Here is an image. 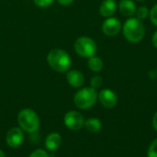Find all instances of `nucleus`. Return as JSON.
Wrapping results in <instances>:
<instances>
[{"label": "nucleus", "instance_id": "obj_1", "mask_svg": "<svg viewBox=\"0 0 157 157\" xmlns=\"http://www.w3.org/2000/svg\"><path fill=\"white\" fill-rule=\"evenodd\" d=\"M123 35L130 43L141 42L145 34L144 25L138 18H130L127 19L122 27Z\"/></svg>", "mask_w": 157, "mask_h": 157}, {"label": "nucleus", "instance_id": "obj_2", "mask_svg": "<svg viewBox=\"0 0 157 157\" xmlns=\"http://www.w3.org/2000/svg\"><path fill=\"white\" fill-rule=\"evenodd\" d=\"M47 61L49 66L57 72H66L69 70L72 65V60L70 56L62 49L52 50L47 56Z\"/></svg>", "mask_w": 157, "mask_h": 157}, {"label": "nucleus", "instance_id": "obj_3", "mask_svg": "<svg viewBox=\"0 0 157 157\" xmlns=\"http://www.w3.org/2000/svg\"><path fill=\"white\" fill-rule=\"evenodd\" d=\"M98 100V93L92 87H86L79 90L74 97L75 105L80 109H88L92 107Z\"/></svg>", "mask_w": 157, "mask_h": 157}, {"label": "nucleus", "instance_id": "obj_4", "mask_svg": "<svg viewBox=\"0 0 157 157\" xmlns=\"http://www.w3.org/2000/svg\"><path fill=\"white\" fill-rule=\"evenodd\" d=\"M17 121L20 128L27 132H35L40 126V120L38 115L31 109L26 108L19 112Z\"/></svg>", "mask_w": 157, "mask_h": 157}, {"label": "nucleus", "instance_id": "obj_5", "mask_svg": "<svg viewBox=\"0 0 157 157\" xmlns=\"http://www.w3.org/2000/svg\"><path fill=\"white\" fill-rule=\"evenodd\" d=\"M75 50L78 56L83 57H90L95 56L97 52V43L96 42L87 36H82L75 40Z\"/></svg>", "mask_w": 157, "mask_h": 157}, {"label": "nucleus", "instance_id": "obj_6", "mask_svg": "<svg viewBox=\"0 0 157 157\" xmlns=\"http://www.w3.org/2000/svg\"><path fill=\"white\" fill-rule=\"evenodd\" d=\"M85 120L83 116L76 111H69L64 116L65 126L72 130H78L84 126Z\"/></svg>", "mask_w": 157, "mask_h": 157}, {"label": "nucleus", "instance_id": "obj_7", "mask_svg": "<svg viewBox=\"0 0 157 157\" xmlns=\"http://www.w3.org/2000/svg\"><path fill=\"white\" fill-rule=\"evenodd\" d=\"M121 30V23L117 18H107L102 24V31L108 36H115Z\"/></svg>", "mask_w": 157, "mask_h": 157}, {"label": "nucleus", "instance_id": "obj_8", "mask_svg": "<svg viewBox=\"0 0 157 157\" xmlns=\"http://www.w3.org/2000/svg\"><path fill=\"white\" fill-rule=\"evenodd\" d=\"M99 101L101 105L107 108H112L116 106L118 103L117 94L110 89H104L99 93Z\"/></svg>", "mask_w": 157, "mask_h": 157}, {"label": "nucleus", "instance_id": "obj_9", "mask_svg": "<svg viewBox=\"0 0 157 157\" xmlns=\"http://www.w3.org/2000/svg\"><path fill=\"white\" fill-rule=\"evenodd\" d=\"M24 140V134L19 128H12L6 134V143L12 147H18Z\"/></svg>", "mask_w": 157, "mask_h": 157}, {"label": "nucleus", "instance_id": "obj_10", "mask_svg": "<svg viewBox=\"0 0 157 157\" xmlns=\"http://www.w3.org/2000/svg\"><path fill=\"white\" fill-rule=\"evenodd\" d=\"M66 80H67L68 83L75 88L81 87L85 82L84 75L80 71L75 70V69H72V70H69L67 72Z\"/></svg>", "mask_w": 157, "mask_h": 157}, {"label": "nucleus", "instance_id": "obj_11", "mask_svg": "<svg viewBox=\"0 0 157 157\" xmlns=\"http://www.w3.org/2000/svg\"><path fill=\"white\" fill-rule=\"evenodd\" d=\"M117 5L114 0H104L99 6V13L104 18H109L116 12Z\"/></svg>", "mask_w": 157, "mask_h": 157}, {"label": "nucleus", "instance_id": "obj_12", "mask_svg": "<svg viewBox=\"0 0 157 157\" xmlns=\"http://www.w3.org/2000/svg\"><path fill=\"white\" fill-rule=\"evenodd\" d=\"M119 9L126 17H132L136 13V6L132 0H121L119 4Z\"/></svg>", "mask_w": 157, "mask_h": 157}, {"label": "nucleus", "instance_id": "obj_13", "mask_svg": "<svg viewBox=\"0 0 157 157\" xmlns=\"http://www.w3.org/2000/svg\"><path fill=\"white\" fill-rule=\"evenodd\" d=\"M62 138L58 133H51L45 141V146L49 151H55L61 145Z\"/></svg>", "mask_w": 157, "mask_h": 157}, {"label": "nucleus", "instance_id": "obj_14", "mask_svg": "<svg viewBox=\"0 0 157 157\" xmlns=\"http://www.w3.org/2000/svg\"><path fill=\"white\" fill-rule=\"evenodd\" d=\"M87 66L90 70L94 72H99L103 68V61L99 56H92L89 57L87 61Z\"/></svg>", "mask_w": 157, "mask_h": 157}, {"label": "nucleus", "instance_id": "obj_15", "mask_svg": "<svg viewBox=\"0 0 157 157\" xmlns=\"http://www.w3.org/2000/svg\"><path fill=\"white\" fill-rule=\"evenodd\" d=\"M84 125H85L86 129L90 132H98L102 127L100 120L98 118H88L87 120H86Z\"/></svg>", "mask_w": 157, "mask_h": 157}, {"label": "nucleus", "instance_id": "obj_16", "mask_svg": "<svg viewBox=\"0 0 157 157\" xmlns=\"http://www.w3.org/2000/svg\"><path fill=\"white\" fill-rule=\"evenodd\" d=\"M136 15H137V18L139 19H144L147 18V16L149 15V9L147 6H140L137 10H136Z\"/></svg>", "mask_w": 157, "mask_h": 157}, {"label": "nucleus", "instance_id": "obj_17", "mask_svg": "<svg viewBox=\"0 0 157 157\" xmlns=\"http://www.w3.org/2000/svg\"><path fill=\"white\" fill-rule=\"evenodd\" d=\"M102 81H103L102 78L100 76H98V75H96V76H94V77L91 78V80H90V85H91L92 88L98 89V88H99L101 86Z\"/></svg>", "mask_w": 157, "mask_h": 157}, {"label": "nucleus", "instance_id": "obj_18", "mask_svg": "<svg viewBox=\"0 0 157 157\" xmlns=\"http://www.w3.org/2000/svg\"><path fill=\"white\" fill-rule=\"evenodd\" d=\"M148 157H157V139L155 140L149 146Z\"/></svg>", "mask_w": 157, "mask_h": 157}, {"label": "nucleus", "instance_id": "obj_19", "mask_svg": "<svg viewBox=\"0 0 157 157\" xmlns=\"http://www.w3.org/2000/svg\"><path fill=\"white\" fill-rule=\"evenodd\" d=\"M150 19L151 21L154 23V25H155L157 27V4L153 6V8L151 9L150 12Z\"/></svg>", "mask_w": 157, "mask_h": 157}, {"label": "nucleus", "instance_id": "obj_20", "mask_svg": "<svg viewBox=\"0 0 157 157\" xmlns=\"http://www.w3.org/2000/svg\"><path fill=\"white\" fill-rule=\"evenodd\" d=\"M35 5H37L40 7H47L50 5L52 4L53 0H33Z\"/></svg>", "mask_w": 157, "mask_h": 157}, {"label": "nucleus", "instance_id": "obj_21", "mask_svg": "<svg viewBox=\"0 0 157 157\" xmlns=\"http://www.w3.org/2000/svg\"><path fill=\"white\" fill-rule=\"evenodd\" d=\"M29 157H49V155H48V154L45 151H43L41 149H38V150L34 151L29 155Z\"/></svg>", "mask_w": 157, "mask_h": 157}, {"label": "nucleus", "instance_id": "obj_22", "mask_svg": "<svg viewBox=\"0 0 157 157\" xmlns=\"http://www.w3.org/2000/svg\"><path fill=\"white\" fill-rule=\"evenodd\" d=\"M59 4L63 5V6H68L70 4H72L74 2V0H57Z\"/></svg>", "mask_w": 157, "mask_h": 157}, {"label": "nucleus", "instance_id": "obj_23", "mask_svg": "<svg viewBox=\"0 0 157 157\" xmlns=\"http://www.w3.org/2000/svg\"><path fill=\"white\" fill-rule=\"evenodd\" d=\"M152 42H153V44H154V46L157 49V31L154 33V35H153V39H152Z\"/></svg>", "mask_w": 157, "mask_h": 157}, {"label": "nucleus", "instance_id": "obj_24", "mask_svg": "<svg viewBox=\"0 0 157 157\" xmlns=\"http://www.w3.org/2000/svg\"><path fill=\"white\" fill-rule=\"evenodd\" d=\"M153 125H154V128L155 130H157V112L155 114L154 116V119H153Z\"/></svg>", "mask_w": 157, "mask_h": 157}, {"label": "nucleus", "instance_id": "obj_25", "mask_svg": "<svg viewBox=\"0 0 157 157\" xmlns=\"http://www.w3.org/2000/svg\"><path fill=\"white\" fill-rule=\"evenodd\" d=\"M0 157H5V154L2 150H0Z\"/></svg>", "mask_w": 157, "mask_h": 157}, {"label": "nucleus", "instance_id": "obj_26", "mask_svg": "<svg viewBox=\"0 0 157 157\" xmlns=\"http://www.w3.org/2000/svg\"><path fill=\"white\" fill-rule=\"evenodd\" d=\"M136 1H139V2H142V1H144V0H136Z\"/></svg>", "mask_w": 157, "mask_h": 157}, {"label": "nucleus", "instance_id": "obj_27", "mask_svg": "<svg viewBox=\"0 0 157 157\" xmlns=\"http://www.w3.org/2000/svg\"><path fill=\"white\" fill-rule=\"evenodd\" d=\"M156 74H157V69H156Z\"/></svg>", "mask_w": 157, "mask_h": 157}]
</instances>
